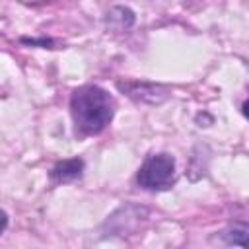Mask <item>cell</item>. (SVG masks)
<instances>
[{
  "label": "cell",
  "mask_w": 249,
  "mask_h": 249,
  "mask_svg": "<svg viewBox=\"0 0 249 249\" xmlns=\"http://www.w3.org/2000/svg\"><path fill=\"white\" fill-rule=\"evenodd\" d=\"M109 21H117L119 29H128L134 23V14L124 6H115L109 12Z\"/></svg>",
  "instance_id": "5b68a950"
},
{
  "label": "cell",
  "mask_w": 249,
  "mask_h": 249,
  "mask_svg": "<svg viewBox=\"0 0 249 249\" xmlns=\"http://www.w3.org/2000/svg\"><path fill=\"white\" fill-rule=\"evenodd\" d=\"M136 183L146 191H165L175 183V160L169 154H152L136 173Z\"/></svg>",
  "instance_id": "7a4b0ae2"
},
{
  "label": "cell",
  "mask_w": 249,
  "mask_h": 249,
  "mask_svg": "<svg viewBox=\"0 0 249 249\" xmlns=\"http://www.w3.org/2000/svg\"><path fill=\"white\" fill-rule=\"evenodd\" d=\"M84 171V161L80 158H70V160H62L58 161L53 169H51V179L54 183H70L74 179H78Z\"/></svg>",
  "instance_id": "277c9868"
},
{
  "label": "cell",
  "mask_w": 249,
  "mask_h": 249,
  "mask_svg": "<svg viewBox=\"0 0 249 249\" xmlns=\"http://www.w3.org/2000/svg\"><path fill=\"white\" fill-rule=\"evenodd\" d=\"M6 228H8V214L0 208V235L4 233V230H6Z\"/></svg>",
  "instance_id": "52a82bcc"
},
{
  "label": "cell",
  "mask_w": 249,
  "mask_h": 249,
  "mask_svg": "<svg viewBox=\"0 0 249 249\" xmlns=\"http://www.w3.org/2000/svg\"><path fill=\"white\" fill-rule=\"evenodd\" d=\"M70 115L78 136L99 134L115 115V101L99 86H82L70 97Z\"/></svg>",
  "instance_id": "6da1fadb"
},
{
  "label": "cell",
  "mask_w": 249,
  "mask_h": 249,
  "mask_svg": "<svg viewBox=\"0 0 249 249\" xmlns=\"http://www.w3.org/2000/svg\"><path fill=\"white\" fill-rule=\"evenodd\" d=\"M117 86H119V89H123L130 99L140 101V103H150V105L161 103V101L169 95L167 88H163V86H160V84H152V82L130 80V82H119Z\"/></svg>",
  "instance_id": "3957f363"
},
{
  "label": "cell",
  "mask_w": 249,
  "mask_h": 249,
  "mask_svg": "<svg viewBox=\"0 0 249 249\" xmlns=\"http://www.w3.org/2000/svg\"><path fill=\"white\" fill-rule=\"evenodd\" d=\"M222 239L228 245H239L241 249H245V239H247V228H245V224H239V226H233V228L226 230L222 233Z\"/></svg>",
  "instance_id": "8992f818"
}]
</instances>
